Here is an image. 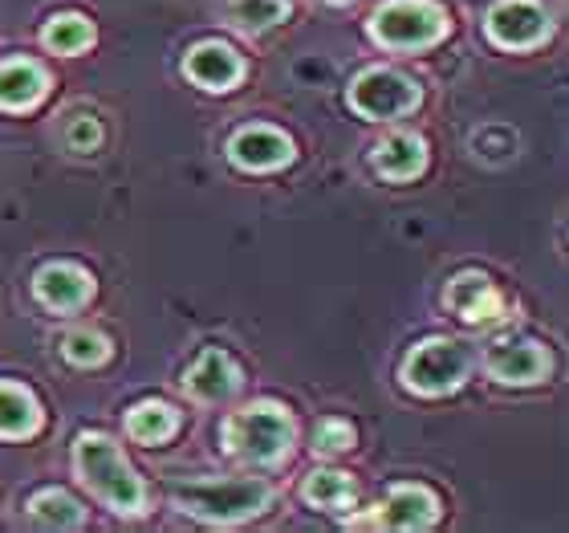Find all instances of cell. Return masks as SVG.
I'll return each instance as SVG.
<instances>
[{
  "instance_id": "obj_1",
  "label": "cell",
  "mask_w": 569,
  "mask_h": 533,
  "mask_svg": "<svg viewBox=\"0 0 569 533\" xmlns=\"http://www.w3.org/2000/svg\"><path fill=\"white\" fill-rule=\"evenodd\" d=\"M176 505L188 517L212 525L249 522L273 505V488L261 476H216V481H191L176 488Z\"/></svg>"
},
{
  "instance_id": "obj_2",
  "label": "cell",
  "mask_w": 569,
  "mask_h": 533,
  "mask_svg": "<svg viewBox=\"0 0 569 533\" xmlns=\"http://www.w3.org/2000/svg\"><path fill=\"white\" fill-rule=\"evenodd\" d=\"M73 464L82 485L94 493L98 501H107L114 513H142L147 510V488H142L139 473H134L119 444L107 436H82L73 444Z\"/></svg>"
},
{
  "instance_id": "obj_3",
  "label": "cell",
  "mask_w": 569,
  "mask_h": 533,
  "mask_svg": "<svg viewBox=\"0 0 569 533\" xmlns=\"http://www.w3.org/2000/svg\"><path fill=\"white\" fill-rule=\"evenodd\" d=\"M297 424L281 403H252L224 424V448L244 464H277L293 448Z\"/></svg>"
},
{
  "instance_id": "obj_4",
  "label": "cell",
  "mask_w": 569,
  "mask_h": 533,
  "mask_svg": "<svg viewBox=\"0 0 569 533\" xmlns=\"http://www.w3.org/2000/svg\"><path fill=\"white\" fill-rule=\"evenodd\" d=\"M472 375V346L460 338H427L403 363V383L416 395H448Z\"/></svg>"
},
{
  "instance_id": "obj_5",
  "label": "cell",
  "mask_w": 569,
  "mask_h": 533,
  "mask_svg": "<svg viewBox=\"0 0 569 533\" xmlns=\"http://www.w3.org/2000/svg\"><path fill=\"white\" fill-rule=\"evenodd\" d=\"M443 33L448 17L431 0H387L370 21V37L387 49H427Z\"/></svg>"
},
{
  "instance_id": "obj_6",
  "label": "cell",
  "mask_w": 569,
  "mask_h": 533,
  "mask_svg": "<svg viewBox=\"0 0 569 533\" xmlns=\"http://www.w3.org/2000/svg\"><path fill=\"white\" fill-rule=\"evenodd\" d=\"M419 86L399 70H367L350 82V107L367 119H399V115H411L419 107Z\"/></svg>"
},
{
  "instance_id": "obj_7",
  "label": "cell",
  "mask_w": 569,
  "mask_h": 533,
  "mask_svg": "<svg viewBox=\"0 0 569 533\" xmlns=\"http://www.w3.org/2000/svg\"><path fill=\"white\" fill-rule=\"evenodd\" d=\"M485 29L500 49H533L549 37V17L537 0H500L488 9Z\"/></svg>"
},
{
  "instance_id": "obj_8",
  "label": "cell",
  "mask_w": 569,
  "mask_h": 533,
  "mask_svg": "<svg viewBox=\"0 0 569 533\" xmlns=\"http://www.w3.org/2000/svg\"><path fill=\"white\" fill-rule=\"evenodd\" d=\"M436 493H427L423 485H399L387 493V501L370 517H358L350 525L355 530H427V525H436Z\"/></svg>"
},
{
  "instance_id": "obj_9",
  "label": "cell",
  "mask_w": 569,
  "mask_h": 533,
  "mask_svg": "<svg viewBox=\"0 0 569 533\" xmlns=\"http://www.w3.org/2000/svg\"><path fill=\"white\" fill-rule=\"evenodd\" d=\"M488 375L509 387H533L553 375V355L533 338H509L488 351Z\"/></svg>"
},
{
  "instance_id": "obj_10",
  "label": "cell",
  "mask_w": 569,
  "mask_h": 533,
  "mask_svg": "<svg viewBox=\"0 0 569 533\" xmlns=\"http://www.w3.org/2000/svg\"><path fill=\"white\" fill-rule=\"evenodd\" d=\"M228 155L244 171H273V167H284L293 159V142L277 127H244V131L232 135Z\"/></svg>"
},
{
  "instance_id": "obj_11",
  "label": "cell",
  "mask_w": 569,
  "mask_h": 533,
  "mask_svg": "<svg viewBox=\"0 0 569 533\" xmlns=\"http://www.w3.org/2000/svg\"><path fill=\"white\" fill-rule=\"evenodd\" d=\"M448 306L451 314H460L468 326H488V322L505 318V297L485 273H460L448 285Z\"/></svg>"
},
{
  "instance_id": "obj_12",
  "label": "cell",
  "mask_w": 569,
  "mask_h": 533,
  "mask_svg": "<svg viewBox=\"0 0 569 533\" xmlns=\"http://www.w3.org/2000/svg\"><path fill=\"white\" fill-rule=\"evenodd\" d=\"M183 392L196 403H224L228 395L240 392V367L224 351H203L183 375Z\"/></svg>"
},
{
  "instance_id": "obj_13",
  "label": "cell",
  "mask_w": 569,
  "mask_h": 533,
  "mask_svg": "<svg viewBox=\"0 0 569 533\" xmlns=\"http://www.w3.org/2000/svg\"><path fill=\"white\" fill-rule=\"evenodd\" d=\"M33 289H37V297H41V306L58 309V314H70V309L90 302L94 282H90V273L78 269V265H46V269L37 273Z\"/></svg>"
},
{
  "instance_id": "obj_14",
  "label": "cell",
  "mask_w": 569,
  "mask_h": 533,
  "mask_svg": "<svg viewBox=\"0 0 569 533\" xmlns=\"http://www.w3.org/2000/svg\"><path fill=\"white\" fill-rule=\"evenodd\" d=\"M183 73L203 90H232L244 78V61L237 58V49L208 41V46L191 49L188 61H183Z\"/></svg>"
},
{
  "instance_id": "obj_15",
  "label": "cell",
  "mask_w": 569,
  "mask_h": 533,
  "mask_svg": "<svg viewBox=\"0 0 569 533\" xmlns=\"http://www.w3.org/2000/svg\"><path fill=\"white\" fill-rule=\"evenodd\" d=\"M375 167H379V176L387 179H416L419 171L427 167V142L419 135H391V139H382L375 147Z\"/></svg>"
},
{
  "instance_id": "obj_16",
  "label": "cell",
  "mask_w": 569,
  "mask_h": 533,
  "mask_svg": "<svg viewBox=\"0 0 569 533\" xmlns=\"http://www.w3.org/2000/svg\"><path fill=\"white\" fill-rule=\"evenodd\" d=\"M46 98V73L33 61L0 66V110H29Z\"/></svg>"
},
{
  "instance_id": "obj_17",
  "label": "cell",
  "mask_w": 569,
  "mask_h": 533,
  "mask_svg": "<svg viewBox=\"0 0 569 533\" xmlns=\"http://www.w3.org/2000/svg\"><path fill=\"white\" fill-rule=\"evenodd\" d=\"M37 424H41V407L24 387H12V383H0V436L24 440L33 436Z\"/></svg>"
},
{
  "instance_id": "obj_18",
  "label": "cell",
  "mask_w": 569,
  "mask_h": 533,
  "mask_svg": "<svg viewBox=\"0 0 569 533\" xmlns=\"http://www.w3.org/2000/svg\"><path fill=\"white\" fill-rule=\"evenodd\" d=\"M301 497L313 510H350L358 501V485L346 473H338V468H318V473H309Z\"/></svg>"
},
{
  "instance_id": "obj_19",
  "label": "cell",
  "mask_w": 569,
  "mask_h": 533,
  "mask_svg": "<svg viewBox=\"0 0 569 533\" xmlns=\"http://www.w3.org/2000/svg\"><path fill=\"white\" fill-rule=\"evenodd\" d=\"M179 427V415L176 407H167V403H139L131 415H127V432H131L139 444H163L167 436H176Z\"/></svg>"
},
{
  "instance_id": "obj_20",
  "label": "cell",
  "mask_w": 569,
  "mask_h": 533,
  "mask_svg": "<svg viewBox=\"0 0 569 533\" xmlns=\"http://www.w3.org/2000/svg\"><path fill=\"white\" fill-rule=\"evenodd\" d=\"M53 53H82V49L94 46V24L86 21L82 12H61L53 21L46 24V33H41Z\"/></svg>"
},
{
  "instance_id": "obj_21",
  "label": "cell",
  "mask_w": 569,
  "mask_h": 533,
  "mask_svg": "<svg viewBox=\"0 0 569 533\" xmlns=\"http://www.w3.org/2000/svg\"><path fill=\"white\" fill-rule=\"evenodd\" d=\"M29 517L37 525H49V530H78L82 525V505L70 497V493H58V488H49V493H37L29 501Z\"/></svg>"
},
{
  "instance_id": "obj_22",
  "label": "cell",
  "mask_w": 569,
  "mask_h": 533,
  "mask_svg": "<svg viewBox=\"0 0 569 533\" xmlns=\"http://www.w3.org/2000/svg\"><path fill=\"white\" fill-rule=\"evenodd\" d=\"M228 17H232L237 29H249V33L273 29V24H281L289 17V0H232Z\"/></svg>"
},
{
  "instance_id": "obj_23",
  "label": "cell",
  "mask_w": 569,
  "mask_h": 533,
  "mask_svg": "<svg viewBox=\"0 0 569 533\" xmlns=\"http://www.w3.org/2000/svg\"><path fill=\"white\" fill-rule=\"evenodd\" d=\"M61 355L78 367H98V363H107L110 343L98 330H70L61 334Z\"/></svg>"
},
{
  "instance_id": "obj_24",
  "label": "cell",
  "mask_w": 569,
  "mask_h": 533,
  "mask_svg": "<svg viewBox=\"0 0 569 533\" xmlns=\"http://www.w3.org/2000/svg\"><path fill=\"white\" fill-rule=\"evenodd\" d=\"M313 448H318L321 456L350 452V448H355V427L346 424V420H321L318 432H313Z\"/></svg>"
},
{
  "instance_id": "obj_25",
  "label": "cell",
  "mask_w": 569,
  "mask_h": 533,
  "mask_svg": "<svg viewBox=\"0 0 569 533\" xmlns=\"http://www.w3.org/2000/svg\"><path fill=\"white\" fill-rule=\"evenodd\" d=\"M66 147L78 155H90L102 147V122L90 119V115H78V119L66 122Z\"/></svg>"
},
{
  "instance_id": "obj_26",
  "label": "cell",
  "mask_w": 569,
  "mask_h": 533,
  "mask_svg": "<svg viewBox=\"0 0 569 533\" xmlns=\"http://www.w3.org/2000/svg\"><path fill=\"white\" fill-rule=\"evenodd\" d=\"M333 4H346V0H333Z\"/></svg>"
}]
</instances>
